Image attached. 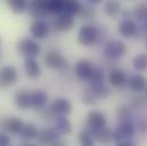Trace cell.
Wrapping results in <instances>:
<instances>
[{"label": "cell", "mask_w": 147, "mask_h": 146, "mask_svg": "<svg viewBox=\"0 0 147 146\" xmlns=\"http://www.w3.org/2000/svg\"><path fill=\"white\" fill-rule=\"evenodd\" d=\"M117 118L119 120H121L122 122L124 121H130V119L132 118V113L127 106H121L117 110Z\"/></svg>", "instance_id": "cell-33"}, {"label": "cell", "mask_w": 147, "mask_h": 146, "mask_svg": "<svg viewBox=\"0 0 147 146\" xmlns=\"http://www.w3.org/2000/svg\"><path fill=\"white\" fill-rule=\"evenodd\" d=\"M0 42H1V40H0Z\"/></svg>", "instance_id": "cell-40"}, {"label": "cell", "mask_w": 147, "mask_h": 146, "mask_svg": "<svg viewBox=\"0 0 147 146\" xmlns=\"http://www.w3.org/2000/svg\"><path fill=\"white\" fill-rule=\"evenodd\" d=\"M24 68H25V72L28 74V76L32 80L38 79L41 74L40 65L38 64V62L33 57H26L25 63H24Z\"/></svg>", "instance_id": "cell-18"}, {"label": "cell", "mask_w": 147, "mask_h": 146, "mask_svg": "<svg viewBox=\"0 0 147 146\" xmlns=\"http://www.w3.org/2000/svg\"><path fill=\"white\" fill-rule=\"evenodd\" d=\"M38 134H39V130H38L37 126L33 124V123H26L23 126L22 130H21V135L23 138L25 139H29V141H32V139H36L38 137Z\"/></svg>", "instance_id": "cell-23"}, {"label": "cell", "mask_w": 147, "mask_h": 146, "mask_svg": "<svg viewBox=\"0 0 147 146\" xmlns=\"http://www.w3.org/2000/svg\"><path fill=\"white\" fill-rule=\"evenodd\" d=\"M90 89H91V91L95 94V96L97 98H105L110 94L109 87L105 86L104 83H100V84H97V86H91Z\"/></svg>", "instance_id": "cell-30"}, {"label": "cell", "mask_w": 147, "mask_h": 146, "mask_svg": "<svg viewBox=\"0 0 147 146\" xmlns=\"http://www.w3.org/2000/svg\"><path fill=\"white\" fill-rule=\"evenodd\" d=\"M29 13L32 17L37 20H42L48 16V0H31L29 3Z\"/></svg>", "instance_id": "cell-6"}, {"label": "cell", "mask_w": 147, "mask_h": 146, "mask_svg": "<svg viewBox=\"0 0 147 146\" xmlns=\"http://www.w3.org/2000/svg\"><path fill=\"white\" fill-rule=\"evenodd\" d=\"M43 62L48 68L54 70H63L67 66V61L65 57L56 50L47 51L43 56Z\"/></svg>", "instance_id": "cell-3"}, {"label": "cell", "mask_w": 147, "mask_h": 146, "mask_svg": "<svg viewBox=\"0 0 147 146\" xmlns=\"http://www.w3.org/2000/svg\"><path fill=\"white\" fill-rule=\"evenodd\" d=\"M146 98H147V88H146Z\"/></svg>", "instance_id": "cell-39"}, {"label": "cell", "mask_w": 147, "mask_h": 146, "mask_svg": "<svg viewBox=\"0 0 147 146\" xmlns=\"http://www.w3.org/2000/svg\"><path fill=\"white\" fill-rule=\"evenodd\" d=\"M127 82H128V87L132 91H136V93H140L143 90H146L147 88L146 79L140 74H135V75L130 76L127 80Z\"/></svg>", "instance_id": "cell-16"}, {"label": "cell", "mask_w": 147, "mask_h": 146, "mask_svg": "<svg viewBox=\"0 0 147 146\" xmlns=\"http://www.w3.org/2000/svg\"><path fill=\"white\" fill-rule=\"evenodd\" d=\"M75 22L72 15L58 14L57 17L53 20V26L57 31H69L74 26Z\"/></svg>", "instance_id": "cell-9"}, {"label": "cell", "mask_w": 147, "mask_h": 146, "mask_svg": "<svg viewBox=\"0 0 147 146\" xmlns=\"http://www.w3.org/2000/svg\"><path fill=\"white\" fill-rule=\"evenodd\" d=\"M119 32L124 38H130L138 32V26L132 20H123L119 24Z\"/></svg>", "instance_id": "cell-15"}, {"label": "cell", "mask_w": 147, "mask_h": 146, "mask_svg": "<svg viewBox=\"0 0 147 146\" xmlns=\"http://www.w3.org/2000/svg\"><path fill=\"white\" fill-rule=\"evenodd\" d=\"M31 98H32V106L37 110H41L47 104L48 94L42 89H38L31 94Z\"/></svg>", "instance_id": "cell-19"}, {"label": "cell", "mask_w": 147, "mask_h": 146, "mask_svg": "<svg viewBox=\"0 0 147 146\" xmlns=\"http://www.w3.org/2000/svg\"><path fill=\"white\" fill-rule=\"evenodd\" d=\"M18 74L14 66H3L0 69V88H7L17 81Z\"/></svg>", "instance_id": "cell-8"}, {"label": "cell", "mask_w": 147, "mask_h": 146, "mask_svg": "<svg viewBox=\"0 0 147 146\" xmlns=\"http://www.w3.org/2000/svg\"><path fill=\"white\" fill-rule=\"evenodd\" d=\"M58 135L59 132L55 128H45L38 134V143L41 145H54L59 137Z\"/></svg>", "instance_id": "cell-11"}, {"label": "cell", "mask_w": 147, "mask_h": 146, "mask_svg": "<svg viewBox=\"0 0 147 146\" xmlns=\"http://www.w3.org/2000/svg\"><path fill=\"white\" fill-rule=\"evenodd\" d=\"M96 99H97V97H96L95 94L91 91V89L87 90V91L83 94V96H82V102H83L84 104H88V105L95 104V103H96Z\"/></svg>", "instance_id": "cell-34"}, {"label": "cell", "mask_w": 147, "mask_h": 146, "mask_svg": "<svg viewBox=\"0 0 147 146\" xmlns=\"http://www.w3.org/2000/svg\"><path fill=\"white\" fill-rule=\"evenodd\" d=\"M55 129L59 132V135H67L72 131V126L65 115H58L55 120Z\"/></svg>", "instance_id": "cell-20"}, {"label": "cell", "mask_w": 147, "mask_h": 146, "mask_svg": "<svg viewBox=\"0 0 147 146\" xmlns=\"http://www.w3.org/2000/svg\"><path fill=\"white\" fill-rule=\"evenodd\" d=\"M89 2H91V3H99V2H102L103 0H88Z\"/></svg>", "instance_id": "cell-37"}, {"label": "cell", "mask_w": 147, "mask_h": 146, "mask_svg": "<svg viewBox=\"0 0 147 146\" xmlns=\"http://www.w3.org/2000/svg\"><path fill=\"white\" fill-rule=\"evenodd\" d=\"M134 15L138 21H145L147 20V3L140 2L136 5L134 8Z\"/></svg>", "instance_id": "cell-29"}, {"label": "cell", "mask_w": 147, "mask_h": 146, "mask_svg": "<svg viewBox=\"0 0 147 146\" xmlns=\"http://www.w3.org/2000/svg\"><path fill=\"white\" fill-rule=\"evenodd\" d=\"M90 134L92 135V137L103 144H107L110 143L111 141H113V132L111 131L110 129H106L105 127L102 129H97V130H91Z\"/></svg>", "instance_id": "cell-21"}, {"label": "cell", "mask_w": 147, "mask_h": 146, "mask_svg": "<svg viewBox=\"0 0 147 146\" xmlns=\"http://www.w3.org/2000/svg\"><path fill=\"white\" fill-rule=\"evenodd\" d=\"M10 143H11L10 137L5 132H0V146H8L10 145Z\"/></svg>", "instance_id": "cell-36"}, {"label": "cell", "mask_w": 147, "mask_h": 146, "mask_svg": "<svg viewBox=\"0 0 147 146\" xmlns=\"http://www.w3.org/2000/svg\"><path fill=\"white\" fill-rule=\"evenodd\" d=\"M6 2L15 14H22L28 8V0H6Z\"/></svg>", "instance_id": "cell-24"}, {"label": "cell", "mask_w": 147, "mask_h": 146, "mask_svg": "<svg viewBox=\"0 0 147 146\" xmlns=\"http://www.w3.org/2000/svg\"><path fill=\"white\" fill-rule=\"evenodd\" d=\"M127 75L122 70H113L110 74V83L113 87H121L127 82Z\"/></svg>", "instance_id": "cell-22"}, {"label": "cell", "mask_w": 147, "mask_h": 146, "mask_svg": "<svg viewBox=\"0 0 147 146\" xmlns=\"http://www.w3.org/2000/svg\"><path fill=\"white\" fill-rule=\"evenodd\" d=\"M106 126V118L105 115L99 112V111H91L88 116H87V122H86V127H87V131H91V130H97V129H102Z\"/></svg>", "instance_id": "cell-7"}, {"label": "cell", "mask_w": 147, "mask_h": 146, "mask_svg": "<svg viewBox=\"0 0 147 146\" xmlns=\"http://www.w3.org/2000/svg\"><path fill=\"white\" fill-rule=\"evenodd\" d=\"M104 10L111 17H116L121 13V5L116 0H109L104 6Z\"/></svg>", "instance_id": "cell-25"}, {"label": "cell", "mask_w": 147, "mask_h": 146, "mask_svg": "<svg viewBox=\"0 0 147 146\" xmlns=\"http://www.w3.org/2000/svg\"><path fill=\"white\" fill-rule=\"evenodd\" d=\"M79 141L81 143V145L83 146H92L94 145V137L92 135L87 131V130H83L79 134Z\"/></svg>", "instance_id": "cell-32"}, {"label": "cell", "mask_w": 147, "mask_h": 146, "mask_svg": "<svg viewBox=\"0 0 147 146\" xmlns=\"http://www.w3.org/2000/svg\"><path fill=\"white\" fill-rule=\"evenodd\" d=\"M30 33L36 39H43L49 33V25L43 20H36L30 25Z\"/></svg>", "instance_id": "cell-12"}, {"label": "cell", "mask_w": 147, "mask_h": 146, "mask_svg": "<svg viewBox=\"0 0 147 146\" xmlns=\"http://www.w3.org/2000/svg\"><path fill=\"white\" fill-rule=\"evenodd\" d=\"M17 51L25 57H34L40 53V45L30 38H23L17 42Z\"/></svg>", "instance_id": "cell-2"}, {"label": "cell", "mask_w": 147, "mask_h": 146, "mask_svg": "<svg viewBox=\"0 0 147 146\" xmlns=\"http://www.w3.org/2000/svg\"><path fill=\"white\" fill-rule=\"evenodd\" d=\"M50 109L56 115H66L71 112L72 104L66 98H57L51 103Z\"/></svg>", "instance_id": "cell-14"}, {"label": "cell", "mask_w": 147, "mask_h": 146, "mask_svg": "<svg viewBox=\"0 0 147 146\" xmlns=\"http://www.w3.org/2000/svg\"><path fill=\"white\" fill-rule=\"evenodd\" d=\"M79 15L81 16V18H83V20H88V18H90V17H92V16L95 15V10H94L92 8H90V7L82 6V8H81Z\"/></svg>", "instance_id": "cell-35"}, {"label": "cell", "mask_w": 147, "mask_h": 146, "mask_svg": "<svg viewBox=\"0 0 147 146\" xmlns=\"http://www.w3.org/2000/svg\"><path fill=\"white\" fill-rule=\"evenodd\" d=\"M98 38V33L96 31V29L92 25L86 24L82 25L80 31H79V36H78V40L82 46H91L97 41Z\"/></svg>", "instance_id": "cell-5"}, {"label": "cell", "mask_w": 147, "mask_h": 146, "mask_svg": "<svg viewBox=\"0 0 147 146\" xmlns=\"http://www.w3.org/2000/svg\"><path fill=\"white\" fill-rule=\"evenodd\" d=\"M0 59H1V51H0Z\"/></svg>", "instance_id": "cell-38"}, {"label": "cell", "mask_w": 147, "mask_h": 146, "mask_svg": "<svg viewBox=\"0 0 147 146\" xmlns=\"http://www.w3.org/2000/svg\"><path fill=\"white\" fill-rule=\"evenodd\" d=\"M24 123L21 119L16 118V116H9V118H6L3 119L1 122H0V127L7 131V132H10V134H20L22 128H23Z\"/></svg>", "instance_id": "cell-10"}, {"label": "cell", "mask_w": 147, "mask_h": 146, "mask_svg": "<svg viewBox=\"0 0 147 146\" xmlns=\"http://www.w3.org/2000/svg\"><path fill=\"white\" fill-rule=\"evenodd\" d=\"M134 66L138 71H145L147 70V55L146 54H138L134 58Z\"/></svg>", "instance_id": "cell-31"}, {"label": "cell", "mask_w": 147, "mask_h": 146, "mask_svg": "<svg viewBox=\"0 0 147 146\" xmlns=\"http://www.w3.org/2000/svg\"><path fill=\"white\" fill-rule=\"evenodd\" d=\"M92 71H94V66L91 65V63L84 59L79 61L74 68V72L76 74V76L81 80H89Z\"/></svg>", "instance_id": "cell-13"}, {"label": "cell", "mask_w": 147, "mask_h": 146, "mask_svg": "<svg viewBox=\"0 0 147 146\" xmlns=\"http://www.w3.org/2000/svg\"><path fill=\"white\" fill-rule=\"evenodd\" d=\"M15 103L17 107L21 110H28L32 105V98L31 94L26 89H21L15 95Z\"/></svg>", "instance_id": "cell-17"}, {"label": "cell", "mask_w": 147, "mask_h": 146, "mask_svg": "<svg viewBox=\"0 0 147 146\" xmlns=\"http://www.w3.org/2000/svg\"><path fill=\"white\" fill-rule=\"evenodd\" d=\"M104 81V72L102 69L99 68H94V71L91 73L90 78H89V82H90V86H97V84H100L103 83Z\"/></svg>", "instance_id": "cell-28"}, {"label": "cell", "mask_w": 147, "mask_h": 146, "mask_svg": "<svg viewBox=\"0 0 147 146\" xmlns=\"http://www.w3.org/2000/svg\"><path fill=\"white\" fill-rule=\"evenodd\" d=\"M66 0H48V8L49 11L53 14H63L65 9Z\"/></svg>", "instance_id": "cell-27"}, {"label": "cell", "mask_w": 147, "mask_h": 146, "mask_svg": "<svg viewBox=\"0 0 147 146\" xmlns=\"http://www.w3.org/2000/svg\"><path fill=\"white\" fill-rule=\"evenodd\" d=\"M104 53H105L106 57H109L111 59H117L127 53V46L123 41L113 39L105 45Z\"/></svg>", "instance_id": "cell-4"}, {"label": "cell", "mask_w": 147, "mask_h": 146, "mask_svg": "<svg viewBox=\"0 0 147 146\" xmlns=\"http://www.w3.org/2000/svg\"><path fill=\"white\" fill-rule=\"evenodd\" d=\"M82 8V5L80 3L79 0H66L65 3V9L63 14H67V15H79L80 10Z\"/></svg>", "instance_id": "cell-26"}, {"label": "cell", "mask_w": 147, "mask_h": 146, "mask_svg": "<svg viewBox=\"0 0 147 146\" xmlns=\"http://www.w3.org/2000/svg\"><path fill=\"white\" fill-rule=\"evenodd\" d=\"M134 135H135L134 124L130 121H124L117 127V129L113 134V141H115L117 145L121 146L134 145V142L130 141Z\"/></svg>", "instance_id": "cell-1"}]
</instances>
